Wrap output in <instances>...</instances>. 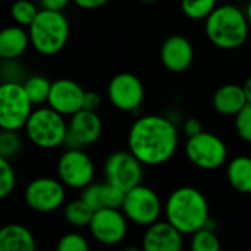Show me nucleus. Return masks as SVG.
<instances>
[{
    "label": "nucleus",
    "instance_id": "obj_1",
    "mask_svg": "<svg viewBox=\"0 0 251 251\" xmlns=\"http://www.w3.org/2000/svg\"><path fill=\"white\" fill-rule=\"evenodd\" d=\"M178 149V129L168 118L146 115L138 118L128 134V150L144 166H160Z\"/></svg>",
    "mask_w": 251,
    "mask_h": 251
},
{
    "label": "nucleus",
    "instance_id": "obj_2",
    "mask_svg": "<svg viewBox=\"0 0 251 251\" xmlns=\"http://www.w3.org/2000/svg\"><path fill=\"white\" fill-rule=\"evenodd\" d=\"M165 216L179 232L193 235L209 225L210 209L204 194L194 187H179L165 204Z\"/></svg>",
    "mask_w": 251,
    "mask_h": 251
},
{
    "label": "nucleus",
    "instance_id": "obj_3",
    "mask_svg": "<svg viewBox=\"0 0 251 251\" xmlns=\"http://www.w3.org/2000/svg\"><path fill=\"white\" fill-rule=\"evenodd\" d=\"M250 21L240 7L234 4L218 6L204 21V31L212 44L224 50L241 47L250 32Z\"/></svg>",
    "mask_w": 251,
    "mask_h": 251
},
{
    "label": "nucleus",
    "instance_id": "obj_4",
    "mask_svg": "<svg viewBox=\"0 0 251 251\" xmlns=\"http://www.w3.org/2000/svg\"><path fill=\"white\" fill-rule=\"evenodd\" d=\"M69 22L63 10L41 9L28 26L31 46L43 56H54L63 50L69 38Z\"/></svg>",
    "mask_w": 251,
    "mask_h": 251
},
{
    "label": "nucleus",
    "instance_id": "obj_5",
    "mask_svg": "<svg viewBox=\"0 0 251 251\" xmlns=\"http://www.w3.org/2000/svg\"><path fill=\"white\" fill-rule=\"evenodd\" d=\"M24 129L34 146L43 150H51L63 146L68 134V124L65 122L63 115L49 106L34 110Z\"/></svg>",
    "mask_w": 251,
    "mask_h": 251
},
{
    "label": "nucleus",
    "instance_id": "obj_6",
    "mask_svg": "<svg viewBox=\"0 0 251 251\" xmlns=\"http://www.w3.org/2000/svg\"><path fill=\"white\" fill-rule=\"evenodd\" d=\"M32 106L22 82L3 81L0 85V128L9 131L25 128Z\"/></svg>",
    "mask_w": 251,
    "mask_h": 251
},
{
    "label": "nucleus",
    "instance_id": "obj_7",
    "mask_svg": "<svg viewBox=\"0 0 251 251\" xmlns=\"http://www.w3.org/2000/svg\"><path fill=\"white\" fill-rule=\"evenodd\" d=\"M185 154L196 168L203 171H215L226 162L228 149L222 138L212 132L201 131L197 135L188 137Z\"/></svg>",
    "mask_w": 251,
    "mask_h": 251
},
{
    "label": "nucleus",
    "instance_id": "obj_8",
    "mask_svg": "<svg viewBox=\"0 0 251 251\" xmlns=\"http://www.w3.org/2000/svg\"><path fill=\"white\" fill-rule=\"evenodd\" d=\"M121 209L129 222L147 228L159 221L162 215V201L154 190L140 184L125 193Z\"/></svg>",
    "mask_w": 251,
    "mask_h": 251
},
{
    "label": "nucleus",
    "instance_id": "obj_9",
    "mask_svg": "<svg viewBox=\"0 0 251 251\" xmlns=\"http://www.w3.org/2000/svg\"><path fill=\"white\" fill-rule=\"evenodd\" d=\"M94 163L82 149H66L57 162V176L65 187L84 190L94 179Z\"/></svg>",
    "mask_w": 251,
    "mask_h": 251
},
{
    "label": "nucleus",
    "instance_id": "obj_10",
    "mask_svg": "<svg viewBox=\"0 0 251 251\" xmlns=\"http://www.w3.org/2000/svg\"><path fill=\"white\" fill-rule=\"evenodd\" d=\"M26 206L37 213H51L65 203V184L54 178H35L24 193Z\"/></svg>",
    "mask_w": 251,
    "mask_h": 251
},
{
    "label": "nucleus",
    "instance_id": "obj_11",
    "mask_svg": "<svg viewBox=\"0 0 251 251\" xmlns=\"http://www.w3.org/2000/svg\"><path fill=\"white\" fill-rule=\"evenodd\" d=\"M143 163L128 150H119L104 162L103 172L107 182L119 187L125 193L141 184L143 179Z\"/></svg>",
    "mask_w": 251,
    "mask_h": 251
},
{
    "label": "nucleus",
    "instance_id": "obj_12",
    "mask_svg": "<svg viewBox=\"0 0 251 251\" xmlns=\"http://www.w3.org/2000/svg\"><path fill=\"white\" fill-rule=\"evenodd\" d=\"M88 229L97 243L103 246H116L126 237L128 218L122 209H100L94 212Z\"/></svg>",
    "mask_w": 251,
    "mask_h": 251
},
{
    "label": "nucleus",
    "instance_id": "obj_13",
    "mask_svg": "<svg viewBox=\"0 0 251 251\" xmlns=\"http://www.w3.org/2000/svg\"><path fill=\"white\" fill-rule=\"evenodd\" d=\"M107 97L118 110L134 112L144 100V85L137 75L131 72H121L110 79Z\"/></svg>",
    "mask_w": 251,
    "mask_h": 251
},
{
    "label": "nucleus",
    "instance_id": "obj_14",
    "mask_svg": "<svg viewBox=\"0 0 251 251\" xmlns=\"http://www.w3.org/2000/svg\"><path fill=\"white\" fill-rule=\"evenodd\" d=\"M101 132L103 124L97 112L81 109L71 116L63 146L66 149H82L85 146L94 144L100 138Z\"/></svg>",
    "mask_w": 251,
    "mask_h": 251
},
{
    "label": "nucleus",
    "instance_id": "obj_15",
    "mask_svg": "<svg viewBox=\"0 0 251 251\" xmlns=\"http://www.w3.org/2000/svg\"><path fill=\"white\" fill-rule=\"evenodd\" d=\"M85 90L75 81L62 78L51 82L49 94V106L63 116H72L84 109Z\"/></svg>",
    "mask_w": 251,
    "mask_h": 251
},
{
    "label": "nucleus",
    "instance_id": "obj_16",
    "mask_svg": "<svg viewBox=\"0 0 251 251\" xmlns=\"http://www.w3.org/2000/svg\"><path fill=\"white\" fill-rule=\"evenodd\" d=\"M160 60L162 65L174 74L185 72L194 60L193 44L184 35H171L160 47Z\"/></svg>",
    "mask_w": 251,
    "mask_h": 251
},
{
    "label": "nucleus",
    "instance_id": "obj_17",
    "mask_svg": "<svg viewBox=\"0 0 251 251\" xmlns=\"http://www.w3.org/2000/svg\"><path fill=\"white\" fill-rule=\"evenodd\" d=\"M182 235L169 221H156L144 232L143 249L146 251H181Z\"/></svg>",
    "mask_w": 251,
    "mask_h": 251
},
{
    "label": "nucleus",
    "instance_id": "obj_18",
    "mask_svg": "<svg viewBox=\"0 0 251 251\" xmlns=\"http://www.w3.org/2000/svg\"><path fill=\"white\" fill-rule=\"evenodd\" d=\"M81 199L94 212L100 209H121L125 199V191L107 181L91 182L82 190Z\"/></svg>",
    "mask_w": 251,
    "mask_h": 251
},
{
    "label": "nucleus",
    "instance_id": "obj_19",
    "mask_svg": "<svg viewBox=\"0 0 251 251\" xmlns=\"http://www.w3.org/2000/svg\"><path fill=\"white\" fill-rule=\"evenodd\" d=\"M215 110L222 116H237L249 103L243 85L225 84L219 87L212 99Z\"/></svg>",
    "mask_w": 251,
    "mask_h": 251
},
{
    "label": "nucleus",
    "instance_id": "obj_20",
    "mask_svg": "<svg viewBox=\"0 0 251 251\" xmlns=\"http://www.w3.org/2000/svg\"><path fill=\"white\" fill-rule=\"evenodd\" d=\"M29 44V34L24 26L18 24L6 26L0 32V57L3 60H16L26 51Z\"/></svg>",
    "mask_w": 251,
    "mask_h": 251
},
{
    "label": "nucleus",
    "instance_id": "obj_21",
    "mask_svg": "<svg viewBox=\"0 0 251 251\" xmlns=\"http://www.w3.org/2000/svg\"><path fill=\"white\" fill-rule=\"evenodd\" d=\"M32 232L21 224H9L0 229V251L35 250Z\"/></svg>",
    "mask_w": 251,
    "mask_h": 251
},
{
    "label": "nucleus",
    "instance_id": "obj_22",
    "mask_svg": "<svg viewBox=\"0 0 251 251\" xmlns=\"http://www.w3.org/2000/svg\"><path fill=\"white\" fill-rule=\"evenodd\" d=\"M226 179L235 191L241 194H251L250 156H237L232 159L226 168Z\"/></svg>",
    "mask_w": 251,
    "mask_h": 251
},
{
    "label": "nucleus",
    "instance_id": "obj_23",
    "mask_svg": "<svg viewBox=\"0 0 251 251\" xmlns=\"http://www.w3.org/2000/svg\"><path fill=\"white\" fill-rule=\"evenodd\" d=\"M63 216H65V221L72 226H76V228L87 226L88 228L91 224V219L94 216V210L82 199H78V200H72L65 204Z\"/></svg>",
    "mask_w": 251,
    "mask_h": 251
},
{
    "label": "nucleus",
    "instance_id": "obj_24",
    "mask_svg": "<svg viewBox=\"0 0 251 251\" xmlns=\"http://www.w3.org/2000/svg\"><path fill=\"white\" fill-rule=\"evenodd\" d=\"M24 88L31 99L32 104L47 103L51 90V82L43 75H32L24 81Z\"/></svg>",
    "mask_w": 251,
    "mask_h": 251
},
{
    "label": "nucleus",
    "instance_id": "obj_25",
    "mask_svg": "<svg viewBox=\"0 0 251 251\" xmlns=\"http://www.w3.org/2000/svg\"><path fill=\"white\" fill-rule=\"evenodd\" d=\"M218 7V0H181L182 13L193 21H206Z\"/></svg>",
    "mask_w": 251,
    "mask_h": 251
},
{
    "label": "nucleus",
    "instance_id": "obj_26",
    "mask_svg": "<svg viewBox=\"0 0 251 251\" xmlns=\"http://www.w3.org/2000/svg\"><path fill=\"white\" fill-rule=\"evenodd\" d=\"M40 10L31 0H16L10 7V15L13 21L21 26H29Z\"/></svg>",
    "mask_w": 251,
    "mask_h": 251
},
{
    "label": "nucleus",
    "instance_id": "obj_27",
    "mask_svg": "<svg viewBox=\"0 0 251 251\" xmlns=\"http://www.w3.org/2000/svg\"><path fill=\"white\" fill-rule=\"evenodd\" d=\"M191 249L193 251H219L221 241L212 228L204 226L193 234Z\"/></svg>",
    "mask_w": 251,
    "mask_h": 251
},
{
    "label": "nucleus",
    "instance_id": "obj_28",
    "mask_svg": "<svg viewBox=\"0 0 251 251\" xmlns=\"http://www.w3.org/2000/svg\"><path fill=\"white\" fill-rule=\"evenodd\" d=\"M16 185V175L12 163L6 157H0V197L6 199L10 196Z\"/></svg>",
    "mask_w": 251,
    "mask_h": 251
},
{
    "label": "nucleus",
    "instance_id": "obj_29",
    "mask_svg": "<svg viewBox=\"0 0 251 251\" xmlns=\"http://www.w3.org/2000/svg\"><path fill=\"white\" fill-rule=\"evenodd\" d=\"M21 137L18 135V131H9L1 129L0 132V157L10 159L21 150Z\"/></svg>",
    "mask_w": 251,
    "mask_h": 251
},
{
    "label": "nucleus",
    "instance_id": "obj_30",
    "mask_svg": "<svg viewBox=\"0 0 251 251\" xmlns=\"http://www.w3.org/2000/svg\"><path fill=\"white\" fill-rule=\"evenodd\" d=\"M57 250L59 251H88L90 244L87 238L78 232H68L65 234L59 243H57Z\"/></svg>",
    "mask_w": 251,
    "mask_h": 251
},
{
    "label": "nucleus",
    "instance_id": "obj_31",
    "mask_svg": "<svg viewBox=\"0 0 251 251\" xmlns=\"http://www.w3.org/2000/svg\"><path fill=\"white\" fill-rule=\"evenodd\" d=\"M235 129L243 141L251 143V103H247L235 116Z\"/></svg>",
    "mask_w": 251,
    "mask_h": 251
},
{
    "label": "nucleus",
    "instance_id": "obj_32",
    "mask_svg": "<svg viewBox=\"0 0 251 251\" xmlns=\"http://www.w3.org/2000/svg\"><path fill=\"white\" fill-rule=\"evenodd\" d=\"M101 104V99L97 93L94 91H85V97H84V109L88 110H97Z\"/></svg>",
    "mask_w": 251,
    "mask_h": 251
},
{
    "label": "nucleus",
    "instance_id": "obj_33",
    "mask_svg": "<svg viewBox=\"0 0 251 251\" xmlns=\"http://www.w3.org/2000/svg\"><path fill=\"white\" fill-rule=\"evenodd\" d=\"M201 131H203V126H201V124H200L199 119L191 118V119H187V121L184 122V134H185L187 137L197 135V134H200Z\"/></svg>",
    "mask_w": 251,
    "mask_h": 251
},
{
    "label": "nucleus",
    "instance_id": "obj_34",
    "mask_svg": "<svg viewBox=\"0 0 251 251\" xmlns=\"http://www.w3.org/2000/svg\"><path fill=\"white\" fill-rule=\"evenodd\" d=\"M109 0H72V3L81 9L85 10H93V9H99L103 7L104 4H107Z\"/></svg>",
    "mask_w": 251,
    "mask_h": 251
},
{
    "label": "nucleus",
    "instance_id": "obj_35",
    "mask_svg": "<svg viewBox=\"0 0 251 251\" xmlns=\"http://www.w3.org/2000/svg\"><path fill=\"white\" fill-rule=\"evenodd\" d=\"M72 0H40L41 9L50 10H63Z\"/></svg>",
    "mask_w": 251,
    "mask_h": 251
},
{
    "label": "nucleus",
    "instance_id": "obj_36",
    "mask_svg": "<svg viewBox=\"0 0 251 251\" xmlns=\"http://www.w3.org/2000/svg\"><path fill=\"white\" fill-rule=\"evenodd\" d=\"M243 88H244V93H246L247 101L251 103V76H249V78L246 79V82L243 84Z\"/></svg>",
    "mask_w": 251,
    "mask_h": 251
},
{
    "label": "nucleus",
    "instance_id": "obj_37",
    "mask_svg": "<svg viewBox=\"0 0 251 251\" xmlns=\"http://www.w3.org/2000/svg\"><path fill=\"white\" fill-rule=\"evenodd\" d=\"M246 15H247V18H249V21H250V24H251V0L249 1V4H247V9H246Z\"/></svg>",
    "mask_w": 251,
    "mask_h": 251
},
{
    "label": "nucleus",
    "instance_id": "obj_38",
    "mask_svg": "<svg viewBox=\"0 0 251 251\" xmlns=\"http://www.w3.org/2000/svg\"><path fill=\"white\" fill-rule=\"evenodd\" d=\"M140 1H143V3H153V1H156V0H140Z\"/></svg>",
    "mask_w": 251,
    "mask_h": 251
}]
</instances>
